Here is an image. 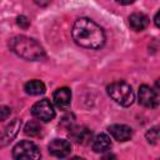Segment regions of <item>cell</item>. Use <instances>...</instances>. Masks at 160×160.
Returning <instances> with one entry per match:
<instances>
[{
	"label": "cell",
	"instance_id": "cell-1",
	"mask_svg": "<svg viewBox=\"0 0 160 160\" xmlns=\"http://www.w3.org/2000/svg\"><path fill=\"white\" fill-rule=\"evenodd\" d=\"M74 41L85 49H100L105 44V32L100 25L88 18L78 19L71 30Z\"/></svg>",
	"mask_w": 160,
	"mask_h": 160
},
{
	"label": "cell",
	"instance_id": "cell-2",
	"mask_svg": "<svg viewBox=\"0 0 160 160\" xmlns=\"http://www.w3.org/2000/svg\"><path fill=\"white\" fill-rule=\"evenodd\" d=\"M9 48L12 52L25 60L38 61L45 58L44 48L35 39L25 35H18L11 38L9 41Z\"/></svg>",
	"mask_w": 160,
	"mask_h": 160
},
{
	"label": "cell",
	"instance_id": "cell-3",
	"mask_svg": "<svg viewBox=\"0 0 160 160\" xmlns=\"http://www.w3.org/2000/svg\"><path fill=\"white\" fill-rule=\"evenodd\" d=\"M109 96L121 106H130L135 100L132 88L125 81H115L106 88Z\"/></svg>",
	"mask_w": 160,
	"mask_h": 160
},
{
	"label": "cell",
	"instance_id": "cell-4",
	"mask_svg": "<svg viewBox=\"0 0 160 160\" xmlns=\"http://www.w3.org/2000/svg\"><path fill=\"white\" fill-rule=\"evenodd\" d=\"M14 160H40L41 152L39 146L30 140H21L12 148Z\"/></svg>",
	"mask_w": 160,
	"mask_h": 160
},
{
	"label": "cell",
	"instance_id": "cell-5",
	"mask_svg": "<svg viewBox=\"0 0 160 160\" xmlns=\"http://www.w3.org/2000/svg\"><path fill=\"white\" fill-rule=\"evenodd\" d=\"M31 114L40 121L48 122L55 118V110L49 99H41L36 101L31 108Z\"/></svg>",
	"mask_w": 160,
	"mask_h": 160
},
{
	"label": "cell",
	"instance_id": "cell-6",
	"mask_svg": "<svg viewBox=\"0 0 160 160\" xmlns=\"http://www.w3.org/2000/svg\"><path fill=\"white\" fill-rule=\"evenodd\" d=\"M138 99H139V102L145 108H156L159 104L158 92L145 84L139 88Z\"/></svg>",
	"mask_w": 160,
	"mask_h": 160
},
{
	"label": "cell",
	"instance_id": "cell-7",
	"mask_svg": "<svg viewBox=\"0 0 160 160\" xmlns=\"http://www.w3.org/2000/svg\"><path fill=\"white\" fill-rule=\"evenodd\" d=\"M49 152L55 156V158H65L70 154L71 151V145L68 140L65 139H54L50 144H49Z\"/></svg>",
	"mask_w": 160,
	"mask_h": 160
},
{
	"label": "cell",
	"instance_id": "cell-8",
	"mask_svg": "<svg viewBox=\"0 0 160 160\" xmlns=\"http://www.w3.org/2000/svg\"><path fill=\"white\" fill-rule=\"evenodd\" d=\"M69 135L76 144H81V145H88L92 140V131L86 126L71 128Z\"/></svg>",
	"mask_w": 160,
	"mask_h": 160
},
{
	"label": "cell",
	"instance_id": "cell-9",
	"mask_svg": "<svg viewBox=\"0 0 160 160\" xmlns=\"http://www.w3.org/2000/svg\"><path fill=\"white\" fill-rule=\"evenodd\" d=\"M108 131L110 132V135L120 141V142H124V141H128L130 140V138L132 136V130L130 126L128 125H124V124H112L108 128Z\"/></svg>",
	"mask_w": 160,
	"mask_h": 160
},
{
	"label": "cell",
	"instance_id": "cell-10",
	"mask_svg": "<svg viewBox=\"0 0 160 160\" xmlns=\"http://www.w3.org/2000/svg\"><path fill=\"white\" fill-rule=\"evenodd\" d=\"M52 100L54 104L61 109V110H66L70 106L71 102V91L69 88H59L58 90H55L54 95H52Z\"/></svg>",
	"mask_w": 160,
	"mask_h": 160
},
{
	"label": "cell",
	"instance_id": "cell-11",
	"mask_svg": "<svg viewBox=\"0 0 160 160\" xmlns=\"http://www.w3.org/2000/svg\"><path fill=\"white\" fill-rule=\"evenodd\" d=\"M20 126H21V120L19 119H14L2 131L1 136H0V145H6L9 144L18 134V131L20 130Z\"/></svg>",
	"mask_w": 160,
	"mask_h": 160
},
{
	"label": "cell",
	"instance_id": "cell-12",
	"mask_svg": "<svg viewBox=\"0 0 160 160\" xmlns=\"http://www.w3.org/2000/svg\"><path fill=\"white\" fill-rule=\"evenodd\" d=\"M129 25L135 31H141L149 25V18L142 12H132L129 16Z\"/></svg>",
	"mask_w": 160,
	"mask_h": 160
},
{
	"label": "cell",
	"instance_id": "cell-13",
	"mask_svg": "<svg viewBox=\"0 0 160 160\" xmlns=\"http://www.w3.org/2000/svg\"><path fill=\"white\" fill-rule=\"evenodd\" d=\"M111 146V140L110 136L105 132H100L95 136V139L92 140V150L95 152H104L106 150H109Z\"/></svg>",
	"mask_w": 160,
	"mask_h": 160
},
{
	"label": "cell",
	"instance_id": "cell-14",
	"mask_svg": "<svg viewBox=\"0 0 160 160\" xmlns=\"http://www.w3.org/2000/svg\"><path fill=\"white\" fill-rule=\"evenodd\" d=\"M24 89L29 95H40V94H44L45 90H46L45 84L42 81H40V80H30V81H28L24 85Z\"/></svg>",
	"mask_w": 160,
	"mask_h": 160
},
{
	"label": "cell",
	"instance_id": "cell-15",
	"mask_svg": "<svg viewBox=\"0 0 160 160\" xmlns=\"http://www.w3.org/2000/svg\"><path fill=\"white\" fill-rule=\"evenodd\" d=\"M41 131H42L41 125H40L38 121H35V120L28 121L26 125L24 126V132H25V135H28V136H30V138H38V136H40Z\"/></svg>",
	"mask_w": 160,
	"mask_h": 160
},
{
	"label": "cell",
	"instance_id": "cell-16",
	"mask_svg": "<svg viewBox=\"0 0 160 160\" xmlns=\"http://www.w3.org/2000/svg\"><path fill=\"white\" fill-rule=\"evenodd\" d=\"M145 136H146V140H148L149 144H156L158 140H159V129H158V126H154V128L149 129L146 131Z\"/></svg>",
	"mask_w": 160,
	"mask_h": 160
},
{
	"label": "cell",
	"instance_id": "cell-17",
	"mask_svg": "<svg viewBox=\"0 0 160 160\" xmlns=\"http://www.w3.org/2000/svg\"><path fill=\"white\" fill-rule=\"evenodd\" d=\"M16 22H18V25H19L20 28H22V29H28V28H29V25H30V21H29V19H28L26 16H24V15H20V16H18V19H16Z\"/></svg>",
	"mask_w": 160,
	"mask_h": 160
},
{
	"label": "cell",
	"instance_id": "cell-18",
	"mask_svg": "<svg viewBox=\"0 0 160 160\" xmlns=\"http://www.w3.org/2000/svg\"><path fill=\"white\" fill-rule=\"evenodd\" d=\"M11 114V109L8 106H0V121L6 120Z\"/></svg>",
	"mask_w": 160,
	"mask_h": 160
},
{
	"label": "cell",
	"instance_id": "cell-19",
	"mask_svg": "<svg viewBox=\"0 0 160 160\" xmlns=\"http://www.w3.org/2000/svg\"><path fill=\"white\" fill-rule=\"evenodd\" d=\"M100 160H118L116 159V156L114 155V154H111V152H108V154H105Z\"/></svg>",
	"mask_w": 160,
	"mask_h": 160
},
{
	"label": "cell",
	"instance_id": "cell-20",
	"mask_svg": "<svg viewBox=\"0 0 160 160\" xmlns=\"http://www.w3.org/2000/svg\"><path fill=\"white\" fill-rule=\"evenodd\" d=\"M159 14H160V12L158 11L156 15H155V18H154V21H155V25H156V26H159Z\"/></svg>",
	"mask_w": 160,
	"mask_h": 160
},
{
	"label": "cell",
	"instance_id": "cell-21",
	"mask_svg": "<svg viewBox=\"0 0 160 160\" xmlns=\"http://www.w3.org/2000/svg\"><path fill=\"white\" fill-rule=\"evenodd\" d=\"M69 160H85V159H82V158H80V156H74V158H71V159H69Z\"/></svg>",
	"mask_w": 160,
	"mask_h": 160
}]
</instances>
